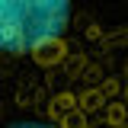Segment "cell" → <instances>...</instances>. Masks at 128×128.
<instances>
[{
    "instance_id": "6da1fadb",
    "label": "cell",
    "mask_w": 128,
    "mask_h": 128,
    "mask_svg": "<svg viewBox=\"0 0 128 128\" xmlns=\"http://www.w3.org/2000/svg\"><path fill=\"white\" fill-rule=\"evenodd\" d=\"M70 0H0V51L32 54L45 38H64Z\"/></svg>"
},
{
    "instance_id": "7a4b0ae2",
    "label": "cell",
    "mask_w": 128,
    "mask_h": 128,
    "mask_svg": "<svg viewBox=\"0 0 128 128\" xmlns=\"http://www.w3.org/2000/svg\"><path fill=\"white\" fill-rule=\"evenodd\" d=\"M99 102H102V93H99V90H90V93L83 96V106H86V109H96Z\"/></svg>"
},
{
    "instance_id": "3957f363",
    "label": "cell",
    "mask_w": 128,
    "mask_h": 128,
    "mask_svg": "<svg viewBox=\"0 0 128 128\" xmlns=\"http://www.w3.org/2000/svg\"><path fill=\"white\" fill-rule=\"evenodd\" d=\"M109 122H115V125H118V122H125V109H122L118 102H115V106L109 109Z\"/></svg>"
}]
</instances>
